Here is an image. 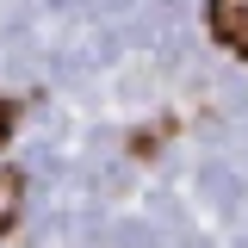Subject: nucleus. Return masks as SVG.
I'll return each mask as SVG.
<instances>
[{
  "label": "nucleus",
  "mask_w": 248,
  "mask_h": 248,
  "mask_svg": "<svg viewBox=\"0 0 248 248\" xmlns=\"http://www.w3.org/2000/svg\"><path fill=\"white\" fill-rule=\"evenodd\" d=\"M211 31L223 50H236L248 62V0H211Z\"/></svg>",
  "instance_id": "1"
},
{
  "label": "nucleus",
  "mask_w": 248,
  "mask_h": 248,
  "mask_svg": "<svg viewBox=\"0 0 248 248\" xmlns=\"http://www.w3.org/2000/svg\"><path fill=\"white\" fill-rule=\"evenodd\" d=\"M19 205H25V180H19V168H0V230L19 223Z\"/></svg>",
  "instance_id": "2"
},
{
  "label": "nucleus",
  "mask_w": 248,
  "mask_h": 248,
  "mask_svg": "<svg viewBox=\"0 0 248 248\" xmlns=\"http://www.w3.org/2000/svg\"><path fill=\"white\" fill-rule=\"evenodd\" d=\"M6 124H13V106H6V99H0V137H6Z\"/></svg>",
  "instance_id": "3"
}]
</instances>
